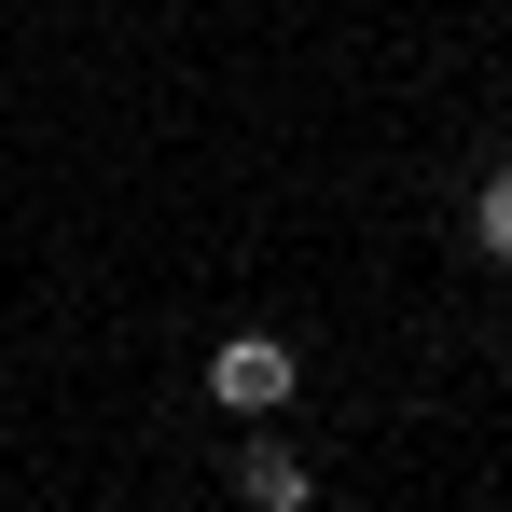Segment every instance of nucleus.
<instances>
[{"instance_id":"1","label":"nucleus","mask_w":512,"mask_h":512,"mask_svg":"<svg viewBox=\"0 0 512 512\" xmlns=\"http://www.w3.org/2000/svg\"><path fill=\"white\" fill-rule=\"evenodd\" d=\"M291 388H305L291 333H222V346H208V402H236V416H291Z\"/></svg>"},{"instance_id":"2","label":"nucleus","mask_w":512,"mask_h":512,"mask_svg":"<svg viewBox=\"0 0 512 512\" xmlns=\"http://www.w3.org/2000/svg\"><path fill=\"white\" fill-rule=\"evenodd\" d=\"M236 499H250V512H305V499H319V471H305L291 443H236Z\"/></svg>"},{"instance_id":"3","label":"nucleus","mask_w":512,"mask_h":512,"mask_svg":"<svg viewBox=\"0 0 512 512\" xmlns=\"http://www.w3.org/2000/svg\"><path fill=\"white\" fill-rule=\"evenodd\" d=\"M471 250L512 263V167H485V194H471Z\"/></svg>"}]
</instances>
